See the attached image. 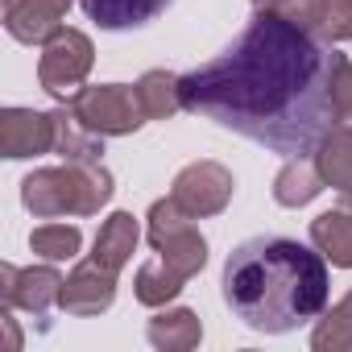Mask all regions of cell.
<instances>
[{
	"instance_id": "cb8c5ba5",
	"label": "cell",
	"mask_w": 352,
	"mask_h": 352,
	"mask_svg": "<svg viewBox=\"0 0 352 352\" xmlns=\"http://www.w3.org/2000/svg\"><path fill=\"white\" fill-rule=\"evenodd\" d=\"M327 5L331 0H278V17H286L290 25L307 30V34H323V21H327Z\"/></svg>"
},
{
	"instance_id": "7c38bea8",
	"label": "cell",
	"mask_w": 352,
	"mask_h": 352,
	"mask_svg": "<svg viewBox=\"0 0 352 352\" xmlns=\"http://www.w3.org/2000/svg\"><path fill=\"white\" fill-rule=\"evenodd\" d=\"M79 5L87 21H96L100 30H137L166 13L174 0H79Z\"/></svg>"
},
{
	"instance_id": "2e32d148",
	"label": "cell",
	"mask_w": 352,
	"mask_h": 352,
	"mask_svg": "<svg viewBox=\"0 0 352 352\" xmlns=\"http://www.w3.org/2000/svg\"><path fill=\"white\" fill-rule=\"evenodd\" d=\"M311 245L340 270H352V208H336L311 220Z\"/></svg>"
},
{
	"instance_id": "5b68a950",
	"label": "cell",
	"mask_w": 352,
	"mask_h": 352,
	"mask_svg": "<svg viewBox=\"0 0 352 352\" xmlns=\"http://www.w3.org/2000/svg\"><path fill=\"white\" fill-rule=\"evenodd\" d=\"M71 112L100 137H124V133H137L149 116L141 108V96L137 87L129 83H100V87H83L75 100H71Z\"/></svg>"
},
{
	"instance_id": "30bf717a",
	"label": "cell",
	"mask_w": 352,
	"mask_h": 352,
	"mask_svg": "<svg viewBox=\"0 0 352 352\" xmlns=\"http://www.w3.org/2000/svg\"><path fill=\"white\" fill-rule=\"evenodd\" d=\"M112 298H116V274L104 270L100 261H79V265L67 274V282H63L58 307H63L67 315L87 319V315H104V311L112 307Z\"/></svg>"
},
{
	"instance_id": "7402d4cb",
	"label": "cell",
	"mask_w": 352,
	"mask_h": 352,
	"mask_svg": "<svg viewBox=\"0 0 352 352\" xmlns=\"http://www.w3.org/2000/svg\"><path fill=\"white\" fill-rule=\"evenodd\" d=\"M79 245H83V236L75 224H42L30 236V249L46 261H71V257H79Z\"/></svg>"
},
{
	"instance_id": "e0dca14e",
	"label": "cell",
	"mask_w": 352,
	"mask_h": 352,
	"mask_svg": "<svg viewBox=\"0 0 352 352\" xmlns=\"http://www.w3.org/2000/svg\"><path fill=\"white\" fill-rule=\"evenodd\" d=\"M315 166H319V174H323L327 187H336V191H348L352 187V129L348 124H336L315 145Z\"/></svg>"
},
{
	"instance_id": "d6986e66",
	"label": "cell",
	"mask_w": 352,
	"mask_h": 352,
	"mask_svg": "<svg viewBox=\"0 0 352 352\" xmlns=\"http://www.w3.org/2000/svg\"><path fill=\"white\" fill-rule=\"evenodd\" d=\"M137 96L149 120H170L174 112L183 108V75H170V71H145L137 79Z\"/></svg>"
},
{
	"instance_id": "277c9868",
	"label": "cell",
	"mask_w": 352,
	"mask_h": 352,
	"mask_svg": "<svg viewBox=\"0 0 352 352\" xmlns=\"http://www.w3.org/2000/svg\"><path fill=\"white\" fill-rule=\"evenodd\" d=\"M96 63V46L83 30H58L50 42H42V58H38V83L46 96H54L58 104H71Z\"/></svg>"
},
{
	"instance_id": "5bb4252c",
	"label": "cell",
	"mask_w": 352,
	"mask_h": 352,
	"mask_svg": "<svg viewBox=\"0 0 352 352\" xmlns=\"http://www.w3.org/2000/svg\"><path fill=\"white\" fill-rule=\"evenodd\" d=\"M54 153H58L63 162H71V166H79V162H100L104 137L91 133V129L71 112V104H63V108L54 112Z\"/></svg>"
},
{
	"instance_id": "9a60e30c",
	"label": "cell",
	"mask_w": 352,
	"mask_h": 352,
	"mask_svg": "<svg viewBox=\"0 0 352 352\" xmlns=\"http://www.w3.org/2000/svg\"><path fill=\"white\" fill-rule=\"evenodd\" d=\"M145 336H149V344L162 348V352H191V348H199V340H204V323H199L195 311L174 307V311L153 315L149 327H145Z\"/></svg>"
},
{
	"instance_id": "6da1fadb",
	"label": "cell",
	"mask_w": 352,
	"mask_h": 352,
	"mask_svg": "<svg viewBox=\"0 0 352 352\" xmlns=\"http://www.w3.org/2000/svg\"><path fill=\"white\" fill-rule=\"evenodd\" d=\"M340 67L344 54L319 34L257 13L220 58L183 75V108L274 153L302 157L336 129Z\"/></svg>"
},
{
	"instance_id": "4fadbf2b",
	"label": "cell",
	"mask_w": 352,
	"mask_h": 352,
	"mask_svg": "<svg viewBox=\"0 0 352 352\" xmlns=\"http://www.w3.org/2000/svg\"><path fill=\"white\" fill-rule=\"evenodd\" d=\"M137 241H141V228L129 212H112L104 224H100V236H96V249H91V261H100L104 270L120 274L129 265V257L137 253Z\"/></svg>"
},
{
	"instance_id": "52a82bcc",
	"label": "cell",
	"mask_w": 352,
	"mask_h": 352,
	"mask_svg": "<svg viewBox=\"0 0 352 352\" xmlns=\"http://www.w3.org/2000/svg\"><path fill=\"white\" fill-rule=\"evenodd\" d=\"M21 204L38 216V220H54V216H79V174L75 166H46L34 170L21 183Z\"/></svg>"
},
{
	"instance_id": "83f0119b",
	"label": "cell",
	"mask_w": 352,
	"mask_h": 352,
	"mask_svg": "<svg viewBox=\"0 0 352 352\" xmlns=\"http://www.w3.org/2000/svg\"><path fill=\"white\" fill-rule=\"evenodd\" d=\"M253 9H257V13H274V9H278V0H253Z\"/></svg>"
},
{
	"instance_id": "ffe728a7",
	"label": "cell",
	"mask_w": 352,
	"mask_h": 352,
	"mask_svg": "<svg viewBox=\"0 0 352 352\" xmlns=\"http://www.w3.org/2000/svg\"><path fill=\"white\" fill-rule=\"evenodd\" d=\"M183 274H174L162 257H153V261H145L141 270H137V302H145V307H166L170 298H179V290H183Z\"/></svg>"
},
{
	"instance_id": "8992f818",
	"label": "cell",
	"mask_w": 352,
	"mask_h": 352,
	"mask_svg": "<svg viewBox=\"0 0 352 352\" xmlns=\"http://www.w3.org/2000/svg\"><path fill=\"white\" fill-rule=\"evenodd\" d=\"M232 170L220 166V162H191L187 170H179V179L170 187V199L179 204L187 216L195 220H208V216H220L232 199Z\"/></svg>"
},
{
	"instance_id": "8fae6325",
	"label": "cell",
	"mask_w": 352,
	"mask_h": 352,
	"mask_svg": "<svg viewBox=\"0 0 352 352\" xmlns=\"http://www.w3.org/2000/svg\"><path fill=\"white\" fill-rule=\"evenodd\" d=\"M75 0H0V17H5L9 38L34 46V42H50L63 30V17Z\"/></svg>"
},
{
	"instance_id": "d4e9b609",
	"label": "cell",
	"mask_w": 352,
	"mask_h": 352,
	"mask_svg": "<svg viewBox=\"0 0 352 352\" xmlns=\"http://www.w3.org/2000/svg\"><path fill=\"white\" fill-rule=\"evenodd\" d=\"M323 38L327 42H352V0H331L327 5Z\"/></svg>"
},
{
	"instance_id": "603a6c76",
	"label": "cell",
	"mask_w": 352,
	"mask_h": 352,
	"mask_svg": "<svg viewBox=\"0 0 352 352\" xmlns=\"http://www.w3.org/2000/svg\"><path fill=\"white\" fill-rule=\"evenodd\" d=\"M79 216H96L108 199H112V174L100 162H79Z\"/></svg>"
},
{
	"instance_id": "ba28073f",
	"label": "cell",
	"mask_w": 352,
	"mask_h": 352,
	"mask_svg": "<svg viewBox=\"0 0 352 352\" xmlns=\"http://www.w3.org/2000/svg\"><path fill=\"white\" fill-rule=\"evenodd\" d=\"M63 274L50 265H30V270H17V265H0V298L5 307H21L30 315H46L58 298H63Z\"/></svg>"
},
{
	"instance_id": "9c48e42d",
	"label": "cell",
	"mask_w": 352,
	"mask_h": 352,
	"mask_svg": "<svg viewBox=\"0 0 352 352\" xmlns=\"http://www.w3.org/2000/svg\"><path fill=\"white\" fill-rule=\"evenodd\" d=\"M54 149V112L34 108H5L0 112V153L21 162Z\"/></svg>"
},
{
	"instance_id": "7a4b0ae2",
	"label": "cell",
	"mask_w": 352,
	"mask_h": 352,
	"mask_svg": "<svg viewBox=\"0 0 352 352\" xmlns=\"http://www.w3.org/2000/svg\"><path fill=\"white\" fill-rule=\"evenodd\" d=\"M327 294V257L290 236H253L224 261V302L261 336H286L319 319Z\"/></svg>"
},
{
	"instance_id": "484cf974",
	"label": "cell",
	"mask_w": 352,
	"mask_h": 352,
	"mask_svg": "<svg viewBox=\"0 0 352 352\" xmlns=\"http://www.w3.org/2000/svg\"><path fill=\"white\" fill-rule=\"evenodd\" d=\"M348 100H352V63L344 58V67L336 71V108L348 104Z\"/></svg>"
},
{
	"instance_id": "3957f363",
	"label": "cell",
	"mask_w": 352,
	"mask_h": 352,
	"mask_svg": "<svg viewBox=\"0 0 352 352\" xmlns=\"http://www.w3.org/2000/svg\"><path fill=\"white\" fill-rule=\"evenodd\" d=\"M191 220L195 216H187L174 199H157L149 208V228H145L153 253L183 278H195L208 265V241L199 236V228Z\"/></svg>"
},
{
	"instance_id": "ac0fdd59",
	"label": "cell",
	"mask_w": 352,
	"mask_h": 352,
	"mask_svg": "<svg viewBox=\"0 0 352 352\" xmlns=\"http://www.w3.org/2000/svg\"><path fill=\"white\" fill-rule=\"evenodd\" d=\"M323 187H327V183H323V174H319L315 162L290 157V162L278 170V179H274V199H278L282 208H302V204H311Z\"/></svg>"
},
{
	"instance_id": "44dd1931",
	"label": "cell",
	"mask_w": 352,
	"mask_h": 352,
	"mask_svg": "<svg viewBox=\"0 0 352 352\" xmlns=\"http://www.w3.org/2000/svg\"><path fill=\"white\" fill-rule=\"evenodd\" d=\"M311 348L315 352H352V290L315 323Z\"/></svg>"
},
{
	"instance_id": "4316f807",
	"label": "cell",
	"mask_w": 352,
	"mask_h": 352,
	"mask_svg": "<svg viewBox=\"0 0 352 352\" xmlns=\"http://www.w3.org/2000/svg\"><path fill=\"white\" fill-rule=\"evenodd\" d=\"M336 124H348V129H352V100L336 108Z\"/></svg>"
}]
</instances>
